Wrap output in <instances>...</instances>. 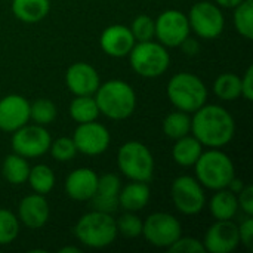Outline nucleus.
Segmentation results:
<instances>
[{
  "instance_id": "f257e3e1",
  "label": "nucleus",
  "mask_w": 253,
  "mask_h": 253,
  "mask_svg": "<svg viewBox=\"0 0 253 253\" xmlns=\"http://www.w3.org/2000/svg\"><path fill=\"white\" fill-rule=\"evenodd\" d=\"M236 133V122L227 108L218 104H205L191 117V135L203 147L222 148Z\"/></svg>"
},
{
  "instance_id": "f03ea898",
  "label": "nucleus",
  "mask_w": 253,
  "mask_h": 253,
  "mask_svg": "<svg viewBox=\"0 0 253 253\" xmlns=\"http://www.w3.org/2000/svg\"><path fill=\"white\" fill-rule=\"evenodd\" d=\"M99 114L111 120H125L136 108V93L133 87L123 80H108L101 83L93 95Z\"/></svg>"
},
{
  "instance_id": "7ed1b4c3",
  "label": "nucleus",
  "mask_w": 253,
  "mask_h": 253,
  "mask_svg": "<svg viewBox=\"0 0 253 253\" xmlns=\"http://www.w3.org/2000/svg\"><path fill=\"white\" fill-rule=\"evenodd\" d=\"M74 236L86 248H108L116 242L119 236L116 219L111 216V213L93 209L79 218L74 225Z\"/></svg>"
},
{
  "instance_id": "20e7f679",
  "label": "nucleus",
  "mask_w": 253,
  "mask_h": 253,
  "mask_svg": "<svg viewBox=\"0 0 253 253\" xmlns=\"http://www.w3.org/2000/svg\"><path fill=\"white\" fill-rule=\"evenodd\" d=\"M196 179L208 190L227 188L236 176V168L230 156L219 148H209L200 154L194 163Z\"/></svg>"
},
{
  "instance_id": "39448f33",
  "label": "nucleus",
  "mask_w": 253,
  "mask_h": 253,
  "mask_svg": "<svg viewBox=\"0 0 253 253\" xmlns=\"http://www.w3.org/2000/svg\"><path fill=\"white\" fill-rule=\"evenodd\" d=\"M166 95L176 110L193 114L206 104L208 87L199 76L182 71L170 77L166 87Z\"/></svg>"
},
{
  "instance_id": "423d86ee",
  "label": "nucleus",
  "mask_w": 253,
  "mask_h": 253,
  "mask_svg": "<svg viewBox=\"0 0 253 253\" xmlns=\"http://www.w3.org/2000/svg\"><path fill=\"white\" fill-rule=\"evenodd\" d=\"M127 56L132 70L144 79H157L163 76L170 65L168 47L154 40L136 42Z\"/></svg>"
},
{
  "instance_id": "0eeeda50",
  "label": "nucleus",
  "mask_w": 253,
  "mask_h": 253,
  "mask_svg": "<svg viewBox=\"0 0 253 253\" xmlns=\"http://www.w3.org/2000/svg\"><path fill=\"white\" fill-rule=\"evenodd\" d=\"M117 168L130 181L150 182L154 175V157L141 141H127L117 151Z\"/></svg>"
},
{
  "instance_id": "6e6552de",
  "label": "nucleus",
  "mask_w": 253,
  "mask_h": 253,
  "mask_svg": "<svg viewBox=\"0 0 253 253\" xmlns=\"http://www.w3.org/2000/svg\"><path fill=\"white\" fill-rule=\"evenodd\" d=\"M191 31L200 39L213 40L219 37L225 28V18L221 7L215 1H197L188 12Z\"/></svg>"
},
{
  "instance_id": "1a4fd4ad",
  "label": "nucleus",
  "mask_w": 253,
  "mask_h": 253,
  "mask_svg": "<svg viewBox=\"0 0 253 253\" xmlns=\"http://www.w3.org/2000/svg\"><path fill=\"white\" fill-rule=\"evenodd\" d=\"M145 240L160 249H168L182 236V225L178 218L168 212H154L142 221V234Z\"/></svg>"
},
{
  "instance_id": "9d476101",
  "label": "nucleus",
  "mask_w": 253,
  "mask_h": 253,
  "mask_svg": "<svg viewBox=\"0 0 253 253\" xmlns=\"http://www.w3.org/2000/svg\"><path fill=\"white\" fill-rule=\"evenodd\" d=\"M170 197L175 208L182 215H197L206 206L205 187L196 179V176H178L170 185Z\"/></svg>"
},
{
  "instance_id": "9b49d317",
  "label": "nucleus",
  "mask_w": 253,
  "mask_h": 253,
  "mask_svg": "<svg viewBox=\"0 0 253 253\" xmlns=\"http://www.w3.org/2000/svg\"><path fill=\"white\" fill-rule=\"evenodd\" d=\"M52 142V136L46 126L40 125H24L18 130L12 132L10 147L12 151L25 157V159H37L49 151Z\"/></svg>"
},
{
  "instance_id": "f8f14e48",
  "label": "nucleus",
  "mask_w": 253,
  "mask_h": 253,
  "mask_svg": "<svg viewBox=\"0 0 253 253\" xmlns=\"http://www.w3.org/2000/svg\"><path fill=\"white\" fill-rule=\"evenodd\" d=\"M154 37L166 47H179L190 36L188 16L178 9H168L154 19Z\"/></svg>"
},
{
  "instance_id": "ddd939ff",
  "label": "nucleus",
  "mask_w": 253,
  "mask_h": 253,
  "mask_svg": "<svg viewBox=\"0 0 253 253\" xmlns=\"http://www.w3.org/2000/svg\"><path fill=\"white\" fill-rule=\"evenodd\" d=\"M71 138L76 144L77 153L84 156H101L111 144L110 130L96 120L80 123Z\"/></svg>"
},
{
  "instance_id": "4468645a",
  "label": "nucleus",
  "mask_w": 253,
  "mask_h": 253,
  "mask_svg": "<svg viewBox=\"0 0 253 253\" xmlns=\"http://www.w3.org/2000/svg\"><path fill=\"white\" fill-rule=\"evenodd\" d=\"M240 245L239 225L233 219L215 221L205 233L203 246L211 253H231Z\"/></svg>"
},
{
  "instance_id": "2eb2a0df",
  "label": "nucleus",
  "mask_w": 253,
  "mask_h": 253,
  "mask_svg": "<svg viewBox=\"0 0 253 253\" xmlns=\"http://www.w3.org/2000/svg\"><path fill=\"white\" fill-rule=\"evenodd\" d=\"M30 122V102L22 95L10 93L0 99V130L12 133Z\"/></svg>"
},
{
  "instance_id": "dca6fc26",
  "label": "nucleus",
  "mask_w": 253,
  "mask_h": 253,
  "mask_svg": "<svg viewBox=\"0 0 253 253\" xmlns=\"http://www.w3.org/2000/svg\"><path fill=\"white\" fill-rule=\"evenodd\" d=\"M65 84L74 96L95 95L101 84V77L96 68L87 62H74L65 73Z\"/></svg>"
},
{
  "instance_id": "f3484780",
  "label": "nucleus",
  "mask_w": 253,
  "mask_h": 253,
  "mask_svg": "<svg viewBox=\"0 0 253 253\" xmlns=\"http://www.w3.org/2000/svg\"><path fill=\"white\" fill-rule=\"evenodd\" d=\"M49 216L50 206L43 194H28L18 205V219L30 230H39L44 227L49 221Z\"/></svg>"
},
{
  "instance_id": "a211bd4d",
  "label": "nucleus",
  "mask_w": 253,
  "mask_h": 253,
  "mask_svg": "<svg viewBox=\"0 0 253 253\" xmlns=\"http://www.w3.org/2000/svg\"><path fill=\"white\" fill-rule=\"evenodd\" d=\"M135 39L129 27L123 24L108 25L99 37V46L102 52L111 58H125L129 55L135 44Z\"/></svg>"
},
{
  "instance_id": "6ab92c4d",
  "label": "nucleus",
  "mask_w": 253,
  "mask_h": 253,
  "mask_svg": "<svg viewBox=\"0 0 253 253\" xmlns=\"http://www.w3.org/2000/svg\"><path fill=\"white\" fill-rule=\"evenodd\" d=\"M99 175L90 168H79L65 179V193L71 200L87 202L93 197Z\"/></svg>"
},
{
  "instance_id": "aec40b11",
  "label": "nucleus",
  "mask_w": 253,
  "mask_h": 253,
  "mask_svg": "<svg viewBox=\"0 0 253 253\" xmlns=\"http://www.w3.org/2000/svg\"><path fill=\"white\" fill-rule=\"evenodd\" d=\"M122 188V181L116 173H105L99 176L98 187L90 199L95 211L113 213L119 208V193Z\"/></svg>"
},
{
  "instance_id": "412c9836",
  "label": "nucleus",
  "mask_w": 253,
  "mask_h": 253,
  "mask_svg": "<svg viewBox=\"0 0 253 253\" xmlns=\"http://www.w3.org/2000/svg\"><path fill=\"white\" fill-rule=\"evenodd\" d=\"M151 197V190L148 182L130 181L127 185L120 188L119 193V208L125 212H139L142 211Z\"/></svg>"
},
{
  "instance_id": "4be33fe9",
  "label": "nucleus",
  "mask_w": 253,
  "mask_h": 253,
  "mask_svg": "<svg viewBox=\"0 0 253 253\" xmlns=\"http://www.w3.org/2000/svg\"><path fill=\"white\" fill-rule=\"evenodd\" d=\"M12 13L25 24L43 21L50 12V0H12Z\"/></svg>"
},
{
  "instance_id": "5701e85b",
  "label": "nucleus",
  "mask_w": 253,
  "mask_h": 253,
  "mask_svg": "<svg viewBox=\"0 0 253 253\" xmlns=\"http://www.w3.org/2000/svg\"><path fill=\"white\" fill-rule=\"evenodd\" d=\"M203 153V145L191 133L175 141L172 148V157L176 165L182 168H191Z\"/></svg>"
},
{
  "instance_id": "b1692460",
  "label": "nucleus",
  "mask_w": 253,
  "mask_h": 253,
  "mask_svg": "<svg viewBox=\"0 0 253 253\" xmlns=\"http://www.w3.org/2000/svg\"><path fill=\"white\" fill-rule=\"evenodd\" d=\"M209 211L215 221L233 219L239 211L237 194L231 193L228 188L216 190L209 202Z\"/></svg>"
},
{
  "instance_id": "393cba45",
  "label": "nucleus",
  "mask_w": 253,
  "mask_h": 253,
  "mask_svg": "<svg viewBox=\"0 0 253 253\" xmlns=\"http://www.w3.org/2000/svg\"><path fill=\"white\" fill-rule=\"evenodd\" d=\"M30 163L28 159L12 153L9 156L4 157L3 165H1V175L3 178L12 184V185H22L27 182L28 179V173H30Z\"/></svg>"
},
{
  "instance_id": "a878e982",
  "label": "nucleus",
  "mask_w": 253,
  "mask_h": 253,
  "mask_svg": "<svg viewBox=\"0 0 253 253\" xmlns=\"http://www.w3.org/2000/svg\"><path fill=\"white\" fill-rule=\"evenodd\" d=\"M68 113L70 117L80 125L96 120L99 116V108L93 95H80L74 96V99L70 102Z\"/></svg>"
},
{
  "instance_id": "bb28decb",
  "label": "nucleus",
  "mask_w": 253,
  "mask_h": 253,
  "mask_svg": "<svg viewBox=\"0 0 253 253\" xmlns=\"http://www.w3.org/2000/svg\"><path fill=\"white\" fill-rule=\"evenodd\" d=\"M212 89L221 101H236L242 96V79L236 73H222L215 79Z\"/></svg>"
},
{
  "instance_id": "cd10ccee",
  "label": "nucleus",
  "mask_w": 253,
  "mask_h": 253,
  "mask_svg": "<svg viewBox=\"0 0 253 253\" xmlns=\"http://www.w3.org/2000/svg\"><path fill=\"white\" fill-rule=\"evenodd\" d=\"M163 133L169 139H179L191 133V117L188 113L176 110L169 113L163 120Z\"/></svg>"
},
{
  "instance_id": "c85d7f7f",
  "label": "nucleus",
  "mask_w": 253,
  "mask_h": 253,
  "mask_svg": "<svg viewBox=\"0 0 253 253\" xmlns=\"http://www.w3.org/2000/svg\"><path fill=\"white\" fill-rule=\"evenodd\" d=\"M27 182L30 184L31 190L34 193L46 196L53 190L56 178H55V173H53L50 166L40 163V165H36L30 169Z\"/></svg>"
},
{
  "instance_id": "c756f323",
  "label": "nucleus",
  "mask_w": 253,
  "mask_h": 253,
  "mask_svg": "<svg viewBox=\"0 0 253 253\" xmlns=\"http://www.w3.org/2000/svg\"><path fill=\"white\" fill-rule=\"evenodd\" d=\"M234 27L237 33L248 39H253V1L251 0H243L240 4L234 7Z\"/></svg>"
},
{
  "instance_id": "7c9ffc66",
  "label": "nucleus",
  "mask_w": 253,
  "mask_h": 253,
  "mask_svg": "<svg viewBox=\"0 0 253 253\" xmlns=\"http://www.w3.org/2000/svg\"><path fill=\"white\" fill-rule=\"evenodd\" d=\"M58 114L56 105L46 98L36 99L33 104H30V120H33L36 125L47 126L55 122Z\"/></svg>"
},
{
  "instance_id": "2f4dec72",
  "label": "nucleus",
  "mask_w": 253,
  "mask_h": 253,
  "mask_svg": "<svg viewBox=\"0 0 253 253\" xmlns=\"http://www.w3.org/2000/svg\"><path fill=\"white\" fill-rule=\"evenodd\" d=\"M21 222L9 209H0V246H7L19 236Z\"/></svg>"
},
{
  "instance_id": "473e14b6",
  "label": "nucleus",
  "mask_w": 253,
  "mask_h": 253,
  "mask_svg": "<svg viewBox=\"0 0 253 253\" xmlns=\"http://www.w3.org/2000/svg\"><path fill=\"white\" fill-rule=\"evenodd\" d=\"M117 233L126 239H135L142 234V219L136 212H125L116 219Z\"/></svg>"
},
{
  "instance_id": "72a5a7b5",
  "label": "nucleus",
  "mask_w": 253,
  "mask_h": 253,
  "mask_svg": "<svg viewBox=\"0 0 253 253\" xmlns=\"http://www.w3.org/2000/svg\"><path fill=\"white\" fill-rule=\"evenodd\" d=\"M49 151L56 162H62V163L71 162L77 154L76 144H74L73 138H68V136H61V138L52 141Z\"/></svg>"
},
{
  "instance_id": "f704fd0d",
  "label": "nucleus",
  "mask_w": 253,
  "mask_h": 253,
  "mask_svg": "<svg viewBox=\"0 0 253 253\" xmlns=\"http://www.w3.org/2000/svg\"><path fill=\"white\" fill-rule=\"evenodd\" d=\"M129 28L135 42H148L154 39V19L150 15H138Z\"/></svg>"
},
{
  "instance_id": "c9c22d12",
  "label": "nucleus",
  "mask_w": 253,
  "mask_h": 253,
  "mask_svg": "<svg viewBox=\"0 0 253 253\" xmlns=\"http://www.w3.org/2000/svg\"><path fill=\"white\" fill-rule=\"evenodd\" d=\"M168 251L172 253H203L205 251V246H203V242H200L199 239H194V237H184L181 236L176 242H173Z\"/></svg>"
},
{
  "instance_id": "e433bc0d",
  "label": "nucleus",
  "mask_w": 253,
  "mask_h": 253,
  "mask_svg": "<svg viewBox=\"0 0 253 253\" xmlns=\"http://www.w3.org/2000/svg\"><path fill=\"white\" fill-rule=\"evenodd\" d=\"M239 237H240V243L248 249L252 251V240H253V218L248 216L242 221V224L239 225Z\"/></svg>"
},
{
  "instance_id": "4c0bfd02",
  "label": "nucleus",
  "mask_w": 253,
  "mask_h": 253,
  "mask_svg": "<svg viewBox=\"0 0 253 253\" xmlns=\"http://www.w3.org/2000/svg\"><path fill=\"white\" fill-rule=\"evenodd\" d=\"M237 203L239 209L245 212V215L253 216V187L245 185L243 190L237 194Z\"/></svg>"
},
{
  "instance_id": "58836bf2",
  "label": "nucleus",
  "mask_w": 253,
  "mask_h": 253,
  "mask_svg": "<svg viewBox=\"0 0 253 253\" xmlns=\"http://www.w3.org/2000/svg\"><path fill=\"white\" fill-rule=\"evenodd\" d=\"M242 79V96L246 101H252L253 99V67L249 65L246 73L243 74Z\"/></svg>"
},
{
  "instance_id": "ea45409f",
  "label": "nucleus",
  "mask_w": 253,
  "mask_h": 253,
  "mask_svg": "<svg viewBox=\"0 0 253 253\" xmlns=\"http://www.w3.org/2000/svg\"><path fill=\"white\" fill-rule=\"evenodd\" d=\"M179 47H181V49L184 50V53L188 55V56H196V55H199V52H200V43H199L196 39L190 37V36L179 44Z\"/></svg>"
},
{
  "instance_id": "a19ab883",
  "label": "nucleus",
  "mask_w": 253,
  "mask_h": 253,
  "mask_svg": "<svg viewBox=\"0 0 253 253\" xmlns=\"http://www.w3.org/2000/svg\"><path fill=\"white\" fill-rule=\"evenodd\" d=\"M245 185H246V184H245L242 179H239L237 176H234V178L230 181V184H228V187H227V188H228L231 193H234V194H239V193L243 190V187H245Z\"/></svg>"
},
{
  "instance_id": "79ce46f5",
  "label": "nucleus",
  "mask_w": 253,
  "mask_h": 253,
  "mask_svg": "<svg viewBox=\"0 0 253 253\" xmlns=\"http://www.w3.org/2000/svg\"><path fill=\"white\" fill-rule=\"evenodd\" d=\"M243 0H215V3L219 7H227V9H234L237 4H240Z\"/></svg>"
},
{
  "instance_id": "37998d69",
  "label": "nucleus",
  "mask_w": 253,
  "mask_h": 253,
  "mask_svg": "<svg viewBox=\"0 0 253 253\" xmlns=\"http://www.w3.org/2000/svg\"><path fill=\"white\" fill-rule=\"evenodd\" d=\"M59 253H80L82 252V249H79V248H76V246H64V248H61Z\"/></svg>"
}]
</instances>
